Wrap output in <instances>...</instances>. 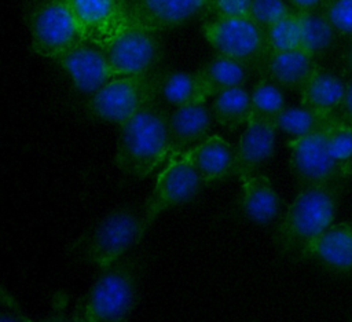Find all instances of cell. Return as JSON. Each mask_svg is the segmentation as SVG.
I'll use <instances>...</instances> for the list:
<instances>
[{"mask_svg": "<svg viewBox=\"0 0 352 322\" xmlns=\"http://www.w3.org/2000/svg\"><path fill=\"white\" fill-rule=\"evenodd\" d=\"M333 274L352 271V224L333 223L307 249L305 257Z\"/></svg>", "mask_w": 352, "mask_h": 322, "instance_id": "17", "label": "cell"}, {"mask_svg": "<svg viewBox=\"0 0 352 322\" xmlns=\"http://www.w3.org/2000/svg\"><path fill=\"white\" fill-rule=\"evenodd\" d=\"M334 116L352 125V77L345 84V94L342 102Z\"/></svg>", "mask_w": 352, "mask_h": 322, "instance_id": "33", "label": "cell"}, {"mask_svg": "<svg viewBox=\"0 0 352 322\" xmlns=\"http://www.w3.org/2000/svg\"><path fill=\"white\" fill-rule=\"evenodd\" d=\"M195 72L201 83L202 95L208 99L230 88L245 87L250 70L236 61L216 54Z\"/></svg>", "mask_w": 352, "mask_h": 322, "instance_id": "21", "label": "cell"}, {"mask_svg": "<svg viewBox=\"0 0 352 322\" xmlns=\"http://www.w3.org/2000/svg\"><path fill=\"white\" fill-rule=\"evenodd\" d=\"M106 54L116 74L129 76L164 67L165 50L160 32L132 26L107 45Z\"/></svg>", "mask_w": 352, "mask_h": 322, "instance_id": "11", "label": "cell"}, {"mask_svg": "<svg viewBox=\"0 0 352 322\" xmlns=\"http://www.w3.org/2000/svg\"><path fill=\"white\" fill-rule=\"evenodd\" d=\"M147 228L144 209L121 206L92 224L74 245V252L81 261L100 270L129 253Z\"/></svg>", "mask_w": 352, "mask_h": 322, "instance_id": "3", "label": "cell"}, {"mask_svg": "<svg viewBox=\"0 0 352 322\" xmlns=\"http://www.w3.org/2000/svg\"><path fill=\"white\" fill-rule=\"evenodd\" d=\"M30 322H92L85 300L74 297L66 292H58L51 303V308L47 315Z\"/></svg>", "mask_w": 352, "mask_h": 322, "instance_id": "27", "label": "cell"}, {"mask_svg": "<svg viewBox=\"0 0 352 322\" xmlns=\"http://www.w3.org/2000/svg\"><path fill=\"white\" fill-rule=\"evenodd\" d=\"M316 59L302 48L271 51L256 70L258 78L271 81L282 89L300 91L316 70Z\"/></svg>", "mask_w": 352, "mask_h": 322, "instance_id": "16", "label": "cell"}, {"mask_svg": "<svg viewBox=\"0 0 352 322\" xmlns=\"http://www.w3.org/2000/svg\"><path fill=\"white\" fill-rule=\"evenodd\" d=\"M326 120L311 133L289 142L290 169L300 187L346 180V168L333 150Z\"/></svg>", "mask_w": 352, "mask_h": 322, "instance_id": "8", "label": "cell"}, {"mask_svg": "<svg viewBox=\"0 0 352 322\" xmlns=\"http://www.w3.org/2000/svg\"><path fill=\"white\" fill-rule=\"evenodd\" d=\"M290 12L292 11L285 0H253L249 17L261 28L267 29Z\"/></svg>", "mask_w": 352, "mask_h": 322, "instance_id": "30", "label": "cell"}, {"mask_svg": "<svg viewBox=\"0 0 352 322\" xmlns=\"http://www.w3.org/2000/svg\"><path fill=\"white\" fill-rule=\"evenodd\" d=\"M169 113L158 98L118 125L116 164L124 173L144 179L168 160Z\"/></svg>", "mask_w": 352, "mask_h": 322, "instance_id": "1", "label": "cell"}, {"mask_svg": "<svg viewBox=\"0 0 352 322\" xmlns=\"http://www.w3.org/2000/svg\"><path fill=\"white\" fill-rule=\"evenodd\" d=\"M82 41L104 50L132 28L126 0H66Z\"/></svg>", "mask_w": 352, "mask_h": 322, "instance_id": "9", "label": "cell"}, {"mask_svg": "<svg viewBox=\"0 0 352 322\" xmlns=\"http://www.w3.org/2000/svg\"><path fill=\"white\" fill-rule=\"evenodd\" d=\"M140 289V263L131 252L99 270L84 297L92 322H129Z\"/></svg>", "mask_w": 352, "mask_h": 322, "instance_id": "4", "label": "cell"}, {"mask_svg": "<svg viewBox=\"0 0 352 322\" xmlns=\"http://www.w3.org/2000/svg\"><path fill=\"white\" fill-rule=\"evenodd\" d=\"M346 180H351L352 182V160L348 165V172H346Z\"/></svg>", "mask_w": 352, "mask_h": 322, "instance_id": "36", "label": "cell"}, {"mask_svg": "<svg viewBox=\"0 0 352 322\" xmlns=\"http://www.w3.org/2000/svg\"><path fill=\"white\" fill-rule=\"evenodd\" d=\"M276 127L271 121L250 118L235 146V172L239 180L256 175L275 150Z\"/></svg>", "mask_w": 352, "mask_h": 322, "instance_id": "14", "label": "cell"}, {"mask_svg": "<svg viewBox=\"0 0 352 322\" xmlns=\"http://www.w3.org/2000/svg\"><path fill=\"white\" fill-rule=\"evenodd\" d=\"M342 61H344L346 70L352 74V37H349V41L345 45V50L342 54Z\"/></svg>", "mask_w": 352, "mask_h": 322, "instance_id": "35", "label": "cell"}, {"mask_svg": "<svg viewBox=\"0 0 352 322\" xmlns=\"http://www.w3.org/2000/svg\"><path fill=\"white\" fill-rule=\"evenodd\" d=\"M212 122V111L206 107L205 100L173 107L169 113L170 147L168 160L194 149L210 136Z\"/></svg>", "mask_w": 352, "mask_h": 322, "instance_id": "15", "label": "cell"}, {"mask_svg": "<svg viewBox=\"0 0 352 322\" xmlns=\"http://www.w3.org/2000/svg\"><path fill=\"white\" fill-rule=\"evenodd\" d=\"M202 33L217 55L236 61L254 73L270 52L265 29L249 15L210 19L204 23Z\"/></svg>", "mask_w": 352, "mask_h": 322, "instance_id": "7", "label": "cell"}, {"mask_svg": "<svg viewBox=\"0 0 352 322\" xmlns=\"http://www.w3.org/2000/svg\"><path fill=\"white\" fill-rule=\"evenodd\" d=\"M271 51H287L300 48L301 30L298 17L294 11L265 29Z\"/></svg>", "mask_w": 352, "mask_h": 322, "instance_id": "28", "label": "cell"}, {"mask_svg": "<svg viewBox=\"0 0 352 322\" xmlns=\"http://www.w3.org/2000/svg\"><path fill=\"white\" fill-rule=\"evenodd\" d=\"M320 11L338 34L352 37V0H323Z\"/></svg>", "mask_w": 352, "mask_h": 322, "instance_id": "29", "label": "cell"}, {"mask_svg": "<svg viewBox=\"0 0 352 322\" xmlns=\"http://www.w3.org/2000/svg\"><path fill=\"white\" fill-rule=\"evenodd\" d=\"M32 51L56 59L82 43L74 15L66 0H32L28 10Z\"/></svg>", "mask_w": 352, "mask_h": 322, "instance_id": "6", "label": "cell"}, {"mask_svg": "<svg viewBox=\"0 0 352 322\" xmlns=\"http://www.w3.org/2000/svg\"><path fill=\"white\" fill-rule=\"evenodd\" d=\"M341 191L342 183L300 187L276 227L279 250L305 257L308 246L333 224Z\"/></svg>", "mask_w": 352, "mask_h": 322, "instance_id": "2", "label": "cell"}, {"mask_svg": "<svg viewBox=\"0 0 352 322\" xmlns=\"http://www.w3.org/2000/svg\"><path fill=\"white\" fill-rule=\"evenodd\" d=\"M54 61L67 73L74 88L89 96L118 77L103 50L84 41Z\"/></svg>", "mask_w": 352, "mask_h": 322, "instance_id": "13", "label": "cell"}, {"mask_svg": "<svg viewBox=\"0 0 352 322\" xmlns=\"http://www.w3.org/2000/svg\"><path fill=\"white\" fill-rule=\"evenodd\" d=\"M287 1L294 8V12L320 10L323 4V0H287Z\"/></svg>", "mask_w": 352, "mask_h": 322, "instance_id": "34", "label": "cell"}, {"mask_svg": "<svg viewBox=\"0 0 352 322\" xmlns=\"http://www.w3.org/2000/svg\"><path fill=\"white\" fill-rule=\"evenodd\" d=\"M204 186L188 151L169 158L157 176L153 193L144 206L147 226L150 227L164 211L191 201Z\"/></svg>", "mask_w": 352, "mask_h": 322, "instance_id": "10", "label": "cell"}, {"mask_svg": "<svg viewBox=\"0 0 352 322\" xmlns=\"http://www.w3.org/2000/svg\"><path fill=\"white\" fill-rule=\"evenodd\" d=\"M300 22V48L311 54L315 59L329 54L337 44L338 33L326 19L320 10L296 12Z\"/></svg>", "mask_w": 352, "mask_h": 322, "instance_id": "22", "label": "cell"}, {"mask_svg": "<svg viewBox=\"0 0 352 322\" xmlns=\"http://www.w3.org/2000/svg\"><path fill=\"white\" fill-rule=\"evenodd\" d=\"M212 0H126L132 26L155 32L180 28L208 15Z\"/></svg>", "mask_w": 352, "mask_h": 322, "instance_id": "12", "label": "cell"}, {"mask_svg": "<svg viewBox=\"0 0 352 322\" xmlns=\"http://www.w3.org/2000/svg\"><path fill=\"white\" fill-rule=\"evenodd\" d=\"M239 206L250 222L257 224L272 222L280 211V200L271 179L261 172L242 179Z\"/></svg>", "mask_w": 352, "mask_h": 322, "instance_id": "20", "label": "cell"}, {"mask_svg": "<svg viewBox=\"0 0 352 322\" xmlns=\"http://www.w3.org/2000/svg\"><path fill=\"white\" fill-rule=\"evenodd\" d=\"M188 154L205 184L234 176L235 147L219 135L208 136Z\"/></svg>", "mask_w": 352, "mask_h": 322, "instance_id": "19", "label": "cell"}, {"mask_svg": "<svg viewBox=\"0 0 352 322\" xmlns=\"http://www.w3.org/2000/svg\"><path fill=\"white\" fill-rule=\"evenodd\" d=\"M1 311L0 322H30L32 319L23 312L16 300L7 292L6 288H1Z\"/></svg>", "mask_w": 352, "mask_h": 322, "instance_id": "32", "label": "cell"}, {"mask_svg": "<svg viewBox=\"0 0 352 322\" xmlns=\"http://www.w3.org/2000/svg\"><path fill=\"white\" fill-rule=\"evenodd\" d=\"M345 84L338 74L318 66L298 91L300 105L323 118L331 117L342 102Z\"/></svg>", "mask_w": 352, "mask_h": 322, "instance_id": "18", "label": "cell"}, {"mask_svg": "<svg viewBox=\"0 0 352 322\" xmlns=\"http://www.w3.org/2000/svg\"><path fill=\"white\" fill-rule=\"evenodd\" d=\"M252 117L275 124L279 113L286 107L283 89L276 84L258 78L250 92Z\"/></svg>", "mask_w": 352, "mask_h": 322, "instance_id": "25", "label": "cell"}, {"mask_svg": "<svg viewBox=\"0 0 352 322\" xmlns=\"http://www.w3.org/2000/svg\"><path fill=\"white\" fill-rule=\"evenodd\" d=\"M324 120L326 118L301 105L290 107L286 106L276 117L275 127L278 131L292 136V139H298L315 131Z\"/></svg>", "mask_w": 352, "mask_h": 322, "instance_id": "26", "label": "cell"}, {"mask_svg": "<svg viewBox=\"0 0 352 322\" xmlns=\"http://www.w3.org/2000/svg\"><path fill=\"white\" fill-rule=\"evenodd\" d=\"M212 117L220 127L234 131L252 118L250 94L245 87H235L217 94L213 99Z\"/></svg>", "mask_w": 352, "mask_h": 322, "instance_id": "23", "label": "cell"}, {"mask_svg": "<svg viewBox=\"0 0 352 322\" xmlns=\"http://www.w3.org/2000/svg\"><path fill=\"white\" fill-rule=\"evenodd\" d=\"M253 0H212L208 15L213 19L231 18V17H246Z\"/></svg>", "mask_w": 352, "mask_h": 322, "instance_id": "31", "label": "cell"}, {"mask_svg": "<svg viewBox=\"0 0 352 322\" xmlns=\"http://www.w3.org/2000/svg\"><path fill=\"white\" fill-rule=\"evenodd\" d=\"M351 224H352V220H351Z\"/></svg>", "mask_w": 352, "mask_h": 322, "instance_id": "37", "label": "cell"}, {"mask_svg": "<svg viewBox=\"0 0 352 322\" xmlns=\"http://www.w3.org/2000/svg\"><path fill=\"white\" fill-rule=\"evenodd\" d=\"M160 96L173 107L201 102L206 99L202 95L201 83L197 72H169L164 74Z\"/></svg>", "mask_w": 352, "mask_h": 322, "instance_id": "24", "label": "cell"}, {"mask_svg": "<svg viewBox=\"0 0 352 322\" xmlns=\"http://www.w3.org/2000/svg\"><path fill=\"white\" fill-rule=\"evenodd\" d=\"M166 69L120 76L109 81L85 103L88 114L106 122L122 124L150 102L161 98L160 89Z\"/></svg>", "mask_w": 352, "mask_h": 322, "instance_id": "5", "label": "cell"}]
</instances>
